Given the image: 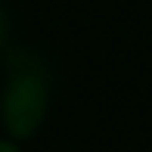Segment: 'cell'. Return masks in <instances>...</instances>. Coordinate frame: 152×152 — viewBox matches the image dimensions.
Masks as SVG:
<instances>
[{"instance_id": "obj_1", "label": "cell", "mask_w": 152, "mask_h": 152, "mask_svg": "<svg viewBox=\"0 0 152 152\" xmlns=\"http://www.w3.org/2000/svg\"><path fill=\"white\" fill-rule=\"evenodd\" d=\"M50 112V72L31 50H12L3 65L0 87V124L6 137L28 140L40 130Z\"/></svg>"}, {"instance_id": "obj_2", "label": "cell", "mask_w": 152, "mask_h": 152, "mask_svg": "<svg viewBox=\"0 0 152 152\" xmlns=\"http://www.w3.org/2000/svg\"><path fill=\"white\" fill-rule=\"evenodd\" d=\"M0 152H19V146L12 140H0Z\"/></svg>"}, {"instance_id": "obj_3", "label": "cell", "mask_w": 152, "mask_h": 152, "mask_svg": "<svg viewBox=\"0 0 152 152\" xmlns=\"http://www.w3.org/2000/svg\"><path fill=\"white\" fill-rule=\"evenodd\" d=\"M3 40H6V16L0 10V47H3Z\"/></svg>"}]
</instances>
